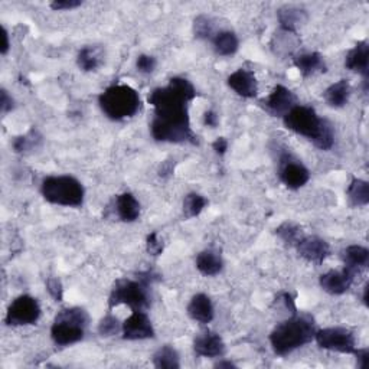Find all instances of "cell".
<instances>
[{"mask_svg": "<svg viewBox=\"0 0 369 369\" xmlns=\"http://www.w3.org/2000/svg\"><path fill=\"white\" fill-rule=\"evenodd\" d=\"M195 97L196 88L189 80L182 77L170 78L167 85L155 88L149 94L147 100L155 109L151 133L156 141L175 144L198 143L189 117V104Z\"/></svg>", "mask_w": 369, "mask_h": 369, "instance_id": "cell-1", "label": "cell"}, {"mask_svg": "<svg viewBox=\"0 0 369 369\" xmlns=\"http://www.w3.org/2000/svg\"><path fill=\"white\" fill-rule=\"evenodd\" d=\"M283 123L286 129L306 137L317 149L328 152L335 144L333 125L329 120L319 116L310 106L298 104L296 107H293L283 117Z\"/></svg>", "mask_w": 369, "mask_h": 369, "instance_id": "cell-2", "label": "cell"}, {"mask_svg": "<svg viewBox=\"0 0 369 369\" xmlns=\"http://www.w3.org/2000/svg\"><path fill=\"white\" fill-rule=\"evenodd\" d=\"M316 323L310 314L296 312L270 333V345L277 356H288L314 340Z\"/></svg>", "mask_w": 369, "mask_h": 369, "instance_id": "cell-3", "label": "cell"}, {"mask_svg": "<svg viewBox=\"0 0 369 369\" xmlns=\"http://www.w3.org/2000/svg\"><path fill=\"white\" fill-rule=\"evenodd\" d=\"M160 276L152 270L139 273L137 279H120L114 283L109 296V307L129 306L132 310H144L151 306V287Z\"/></svg>", "mask_w": 369, "mask_h": 369, "instance_id": "cell-4", "label": "cell"}, {"mask_svg": "<svg viewBox=\"0 0 369 369\" xmlns=\"http://www.w3.org/2000/svg\"><path fill=\"white\" fill-rule=\"evenodd\" d=\"M98 104L110 120L123 121L134 117L140 111L141 98L133 87L127 84H114L100 94Z\"/></svg>", "mask_w": 369, "mask_h": 369, "instance_id": "cell-5", "label": "cell"}, {"mask_svg": "<svg viewBox=\"0 0 369 369\" xmlns=\"http://www.w3.org/2000/svg\"><path fill=\"white\" fill-rule=\"evenodd\" d=\"M41 193L46 202L67 208H80L85 200L83 183L69 175L45 178L41 185Z\"/></svg>", "mask_w": 369, "mask_h": 369, "instance_id": "cell-6", "label": "cell"}, {"mask_svg": "<svg viewBox=\"0 0 369 369\" xmlns=\"http://www.w3.org/2000/svg\"><path fill=\"white\" fill-rule=\"evenodd\" d=\"M90 325V314L83 307H68L58 312L51 326V337L58 347H71L81 342Z\"/></svg>", "mask_w": 369, "mask_h": 369, "instance_id": "cell-7", "label": "cell"}, {"mask_svg": "<svg viewBox=\"0 0 369 369\" xmlns=\"http://www.w3.org/2000/svg\"><path fill=\"white\" fill-rule=\"evenodd\" d=\"M314 340L319 348L337 354L354 355L355 349L358 348L355 333L351 329L342 326L317 329L314 335Z\"/></svg>", "mask_w": 369, "mask_h": 369, "instance_id": "cell-8", "label": "cell"}, {"mask_svg": "<svg viewBox=\"0 0 369 369\" xmlns=\"http://www.w3.org/2000/svg\"><path fill=\"white\" fill-rule=\"evenodd\" d=\"M277 163L279 178L286 188L298 190L310 181V170L299 158H296L288 151H283L280 153Z\"/></svg>", "mask_w": 369, "mask_h": 369, "instance_id": "cell-9", "label": "cell"}, {"mask_svg": "<svg viewBox=\"0 0 369 369\" xmlns=\"http://www.w3.org/2000/svg\"><path fill=\"white\" fill-rule=\"evenodd\" d=\"M41 313L42 310L39 302L29 296V294H22L9 305L5 316V323L15 328L31 326L39 321Z\"/></svg>", "mask_w": 369, "mask_h": 369, "instance_id": "cell-10", "label": "cell"}, {"mask_svg": "<svg viewBox=\"0 0 369 369\" xmlns=\"http://www.w3.org/2000/svg\"><path fill=\"white\" fill-rule=\"evenodd\" d=\"M260 104L270 116L283 118L293 107L298 106V97L290 88L279 84Z\"/></svg>", "mask_w": 369, "mask_h": 369, "instance_id": "cell-11", "label": "cell"}, {"mask_svg": "<svg viewBox=\"0 0 369 369\" xmlns=\"http://www.w3.org/2000/svg\"><path fill=\"white\" fill-rule=\"evenodd\" d=\"M155 335L153 323L144 310H132V314L123 322L121 336L126 340H146Z\"/></svg>", "mask_w": 369, "mask_h": 369, "instance_id": "cell-12", "label": "cell"}, {"mask_svg": "<svg viewBox=\"0 0 369 369\" xmlns=\"http://www.w3.org/2000/svg\"><path fill=\"white\" fill-rule=\"evenodd\" d=\"M294 249L302 258L314 265H322L330 256V245L316 235H305Z\"/></svg>", "mask_w": 369, "mask_h": 369, "instance_id": "cell-13", "label": "cell"}, {"mask_svg": "<svg viewBox=\"0 0 369 369\" xmlns=\"http://www.w3.org/2000/svg\"><path fill=\"white\" fill-rule=\"evenodd\" d=\"M193 351L201 358H223L225 355V343L218 333L207 329L195 336Z\"/></svg>", "mask_w": 369, "mask_h": 369, "instance_id": "cell-14", "label": "cell"}, {"mask_svg": "<svg viewBox=\"0 0 369 369\" xmlns=\"http://www.w3.org/2000/svg\"><path fill=\"white\" fill-rule=\"evenodd\" d=\"M355 277L356 276L347 268L330 270V272L321 276L319 284H321L322 290L328 294H332V296H342V294H345L352 287Z\"/></svg>", "mask_w": 369, "mask_h": 369, "instance_id": "cell-15", "label": "cell"}, {"mask_svg": "<svg viewBox=\"0 0 369 369\" xmlns=\"http://www.w3.org/2000/svg\"><path fill=\"white\" fill-rule=\"evenodd\" d=\"M228 87L242 98H254L258 94V81L254 72L245 68H239L227 78Z\"/></svg>", "mask_w": 369, "mask_h": 369, "instance_id": "cell-16", "label": "cell"}, {"mask_svg": "<svg viewBox=\"0 0 369 369\" xmlns=\"http://www.w3.org/2000/svg\"><path fill=\"white\" fill-rule=\"evenodd\" d=\"M186 312L192 321L200 325H208L215 317V309L212 300L205 293L195 294L188 305Z\"/></svg>", "mask_w": 369, "mask_h": 369, "instance_id": "cell-17", "label": "cell"}, {"mask_svg": "<svg viewBox=\"0 0 369 369\" xmlns=\"http://www.w3.org/2000/svg\"><path fill=\"white\" fill-rule=\"evenodd\" d=\"M345 67L349 71L359 74L363 81H368V77H369V45L366 41H361L352 49H349V53L347 54V58H345Z\"/></svg>", "mask_w": 369, "mask_h": 369, "instance_id": "cell-18", "label": "cell"}, {"mask_svg": "<svg viewBox=\"0 0 369 369\" xmlns=\"http://www.w3.org/2000/svg\"><path fill=\"white\" fill-rule=\"evenodd\" d=\"M114 212L123 223H136L140 218V202L136 200V196L130 192L120 193L114 200Z\"/></svg>", "mask_w": 369, "mask_h": 369, "instance_id": "cell-19", "label": "cell"}, {"mask_svg": "<svg viewBox=\"0 0 369 369\" xmlns=\"http://www.w3.org/2000/svg\"><path fill=\"white\" fill-rule=\"evenodd\" d=\"M195 265L202 276L215 277L224 270V258L219 251L208 249L196 256Z\"/></svg>", "mask_w": 369, "mask_h": 369, "instance_id": "cell-20", "label": "cell"}, {"mask_svg": "<svg viewBox=\"0 0 369 369\" xmlns=\"http://www.w3.org/2000/svg\"><path fill=\"white\" fill-rule=\"evenodd\" d=\"M342 260L345 268L356 276L369 265V250L356 244L349 245V247L342 251Z\"/></svg>", "mask_w": 369, "mask_h": 369, "instance_id": "cell-21", "label": "cell"}, {"mask_svg": "<svg viewBox=\"0 0 369 369\" xmlns=\"http://www.w3.org/2000/svg\"><path fill=\"white\" fill-rule=\"evenodd\" d=\"M293 64L299 69L305 78L314 76L317 72H326L328 65L325 58L319 53H306L293 58Z\"/></svg>", "mask_w": 369, "mask_h": 369, "instance_id": "cell-22", "label": "cell"}, {"mask_svg": "<svg viewBox=\"0 0 369 369\" xmlns=\"http://www.w3.org/2000/svg\"><path fill=\"white\" fill-rule=\"evenodd\" d=\"M352 94V87L348 80H339L337 83L329 85L323 92V98L329 107L342 109L349 103Z\"/></svg>", "mask_w": 369, "mask_h": 369, "instance_id": "cell-23", "label": "cell"}, {"mask_svg": "<svg viewBox=\"0 0 369 369\" xmlns=\"http://www.w3.org/2000/svg\"><path fill=\"white\" fill-rule=\"evenodd\" d=\"M277 19L280 25V31L296 34L298 28L307 19V15L300 8L283 6L277 11Z\"/></svg>", "mask_w": 369, "mask_h": 369, "instance_id": "cell-24", "label": "cell"}, {"mask_svg": "<svg viewBox=\"0 0 369 369\" xmlns=\"http://www.w3.org/2000/svg\"><path fill=\"white\" fill-rule=\"evenodd\" d=\"M212 46L216 55L219 57H232L238 53L239 41L232 31H219L212 38Z\"/></svg>", "mask_w": 369, "mask_h": 369, "instance_id": "cell-25", "label": "cell"}, {"mask_svg": "<svg viewBox=\"0 0 369 369\" xmlns=\"http://www.w3.org/2000/svg\"><path fill=\"white\" fill-rule=\"evenodd\" d=\"M347 198L352 208H362L369 204V183L363 179L354 178L347 189Z\"/></svg>", "mask_w": 369, "mask_h": 369, "instance_id": "cell-26", "label": "cell"}, {"mask_svg": "<svg viewBox=\"0 0 369 369\" xmlns=\"http://www.w3.org/2000/svg\"><path fill=\"white\" fill-rule=\"evenodd\" d=\"M153 365L155 368H159V369H179L181 356L174 347L163 345L155 352Z\"/></svg>", "mask_w": 369, "mask_h": 369, "instance_id": "cell-27", "label": "cell"}, {"mask_svg": "<svg viewBox=\"0 0 369 369\" xmlns=\"http://www.w3.org/2000/svg\"><path fill=\"white\" fill-rule=\"evenodd\" d=\"M77 65L84 72L97 71L102 65V51L97 46H84L78 51Z\"/></svg>", "mask_w": 369, "mask_h": 369, "instance_id": "cell-28", "label": "cell"}, {"mask_svg": "<svg viewBox=\"0 0 369 369\" xmlns=\"http://www.w3.org/2000/svg\"><path fill=\"white\" fill-rule=\"evenodd\" d=\"M276 235L284 242V245H287V247H296L299 241L305 237V232L298 224L286 221V223L280 224L276 228Z\"/></svg>", "mask_w": 369, "mask_h": 369, "instance_id": "cell-29", "label": "cell"}, {"mask_svg": "<svg viewBox=\"0 0 369 369\" xmlns=\"http://www.w3.org/2000/svg\"><path fill=\"white\" fill-rule=\"evenodd\" d=\"M208 205V200L205 196H202L201 193H196V192H190L185 196L183 200V215L188 219L196 218L202 214V211L207 208Z\"/></svg>", "mask_w": 369, "mask_h": 369, "instance_id": "cell-30", "label": "cell"}, {"mask_svg": "<svg viewBox=\"0 0 369 369\" xmlns=\"http://www.w3.org/2000/svg\"><path fill=\"white\" fill-rule=\"evenodd\" d=\"M214 20L211 16L208 15H200L193 20V35L195 38L198 39H208L212 41V38L215 36V31H214Z\"/></svg>", "mask_w": 369, "mask_h": 369, "instance_id": "cell-31", "label": "cell"}, {"mask_svg": "<svg viewBox=\"0 0 369 369\" xmlns=\"http://www.w3.org/2000/svg\"><path fill=\"white\" fill-rule=\"evenodd\" d=\"M121 329H123V323H120L118 317H116L114 314L104 316L100 321V323H98V328H97L100 336H104V337L116 336V335L121 333Z\"/></svg>", "mask_w": 369, "mask_h": 369, "instance_id": "cell-32", "label": "cell"}, {"mask_svg": "<svg viewBox=\"0 0 369 369\" xmlns=\"http://www.w3.org/2000/svg\"><path fill=\"white\" fill-rule=\"evenodd\" d=\"M41 140V136L38 134V132L35 129H32L28 134H22L13 139V151L16 153H25L31 151L34 146H36V141Z\"/></svg>", "mask_w": 369, "mask_h": 369, "instance_id": "cell-33", "label": "cell"}, {"mask_svg": "<svg viewBox=\"0 0 369 369\" xmlns=\"http://www.w3.org/2000/svg\"><path fill=\"white\" fill-rule=\"evenodd\" d=\"M146 250L152 257H159L163 253L165 244L159 238V234L156 231H153V232H151L149 235H147V238H146Z\"/></svg>", "mask_w": 369, "mask_h": 369, "instance_id": "cell-34", "label": "cell"}, {"mask_svg": "<svg viewBox=\"0 0 369 369\" xmlns=\"http://www.w3.org/2000/svg\"><path fill=\"white\" fill-rule=\"evenodd\" d=\"M46 291L57 303L64 300V286L58 277H48L46 280Z\"/></svg>", "mask_w": 369, "mask_h": 369, "instance_id": "cell-35", "label": "cell"}, {"mask_svg": "<svg viewBox=\"0 0 369 369\" xmlns=\"http://www.w3.org/2000/svg\"><path fill=\"white\" fill-rule=\"evenodd\" d=\"M158 67V60L153 55L141 54L136 60V68L141 74H152Z\"/></svg>", "mask_w": 369, "mask_h": 369, "instance_id": "cell-36", "label": "cell"}, {"mask_svg": "<svg viewBox=\"0 0 369 369\" xmlns=\"http://www.w3.org/2000/svg\"><path fill=\"white\" fill-rule=\"evenodd\" d=\"M83 5L81 0H54V2L49 5L51 6L53 11L58 12V11H72V9H77Z\"/></svg>", "mask_w": 369, "mask_h": 369, "instance_id": "cell-37", "label": "cell"}, {"mask_svg": "<svg viewBox=\"0 0 369 369\" xmlns=\"http://www.w3.org/2000/svg\"><path fill=\"white\" fill-rule=\"evenodd\" d=\"M13 109H15L13 97L5 88H2V91H0V111H2V114L5 116L11 113Z\"/></svg>", "mask_w": 369, "mask_h": 369, "instance_id": "cell-38", "label": "cell"}, {"mask_svg": "<svg viewBox=\"0 0 369 369\" xmlns=\"http://www.w3.org/2000/svg\"><path fill=\"white\" fill-rule=\"evenodd\" d=\"M277 300H280V302H283V305H284V307L290 312V314H294V313H296L298 312V306H296V299H294V296H293V294L291 293H288V291H284V293H280L279 294V298H277Z\"/></svg>", "mask_w": 369, "mask_h": 369, "instance_id": "cell-39", "label": "cell"}, {"mask_svg": "<svg viewBox=\"0 0 369 369\" xmlns=\"http://www.w3.org/2000/svg\"><path fill=\"white\" fill-rule=\"evenodd\" d=\"M354 355L356 356V365L359 369H366L369 365V349L368 348H356Z\"/></svg>", "mask_w": 369, "mask_h": 369, "instance_id": "cell-40", "label": "cell"}, {"mask_svg": "<svg viewBox=\"0 0 369 369\" xmlns=\"http://www.w3.org/2000/svg\"><path fill=\"white\" fill-rule=\"evenodd\" d=\"M219 125V116L215 110H207L204 113V126L209 129H216Z\"/></svg>", "mask_w": 369, "mask_h": 369, "instance_id": "cell-41", "label": "cell"}, {"mask_svg": "<svg viewBox=\"0 0 369 369\" xmlns=\"http://www.w3.org/2000/svg\"><path fill=\"white\" fill-rule=\"evenodd\" d=\"M228 146H230V143H228V140L225 137H218L212 143V149H214V152L218 156H224L227 153V151H228Z\"/></svg>", "mask_w": 369, "mask_h": 369, "instance_id": "cell-42", "label": "cell"}, {"mask_svg": "<svg viewBox=\"0 0 369 369\" xmlns=\"http://www.w3.org/2000/svg\"><path fill=\"white\" fill-rule=\"evenodd\" d=\"M174 172H175V160H165L159 167V176L167 178L170 175H174Z\"/></svg>", "mask_w": 369, "mask_h": 369, "instance_id": "cell-43", "label": "cell"}, {"mask_svg": "<svg viewBox=\"0 0 369 369\" xmlns=\"http://www.w3.org/2000/svg\"><path fill=\"white\" fill-rule=\"evenodd\" d=\"M11 49V41H9V32L2 25V46H0V54L6 55Z\"/></svg>", "mask_w": 369, "mask_h": 369, "instance_id": "cell-44", "label": "cell"}, {"mask_svg": "<svg viewBox=\"0 0 369 369\" xmlns=\"http://www.w3.org/2000/svg\"><path fill=\"white\" fill-rule=\"evenodd\" d=\"M214 366H215V368H221V369H223V368H228V369H231V368H237V365H235L234 362H231V361H219V362H216Z\"/></svg>", "mask_w": 369, "mask_h": 369, "instance_id": "cell-45", "label": "cell"}, {"mask_svg": "<svg viewBox=\"0 0 369 369\" xmlns=\"http://www.w3.org/2000/svg\"><path fill=\"white\" fill-rule=\"evenodd\" d=\"M368 290H369V284H366L363 287V296H362V302L365 306H368Z\"/></svg>", "mask_w": 369, "mask_h": 369, "instance_id": "cell-46", "label": "cell"}]
</instances>
